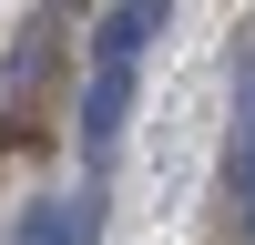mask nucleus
I'll list each match as a JSON object with an SVG mask.
<instances>
[{
    "mask_svg": "<svg viewBox=\"0 0 255 245\" xmlns=\"http://www.w3.org/2000/svg\"><path fill=\"white\" fill-rule=\"evenodd\" d=\"M133 82H143V61H92V82H82V153H92V174L123 153V122H133Z\"/></svg>",
    "mask_w": 255,
    "mask_h": 245,
    "instance_id": "2",
    "label": "nucleus"
},
{
    "mask_svg": "<svg viewBox=\"0 0 255 245\" xmlns=\"http://www.w3.org/2000/svg\"><path fill=\"white\" fill-rule=\"evenodd\" d=\"M92 235H102L92 194H41V204H20V225H10V245H92Z\"/></svg>",
    "mask_w": 255,
    "mask_h": 245,
    "instance_id": "3",
    "label": "nucleus"
},
{
    "mask_svg": "<svg viewBox=\"0 0 255 245\" xmlns=\"http://www.w3.org/2000/svg\"><path fill=\"white\" fill-rule=\"evenodd\" d=\"M61 82H72V0H41L31 31L10 41V72H0V143L41 153L61 133Z\"/></svg>",
    "mask_w": 255,
    "mask_h": 245,
    "instance_id": "1",
    "label": "nucleus"
},
{
    "mask_svg": "<svg viewBox=\"0 0 255 245\" xmlns=\"http://www.w3.org/2000/svg\"><path fill=\"white\" fill-rule=\"evenodd\" d=\"M225 194H235V225L255 235V113H245V133H235V153H225Z\"/></svg>",
    "mask_w": 255,
    "mask_h": 245,
    "instance_id": "4",
    "label": "nucleus"
}]
</instances>
